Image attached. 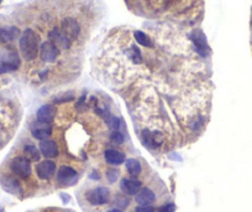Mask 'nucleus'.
Listing matches in <instances>:
<instances>
[{
  "mask_svg": "<svg viewBox=\"0 0 252 212\" xmlns=\"http://www.w3.org/2000/svg\"><path fill=\"white\" fill-rule=\"evenodd\" d=\"M134 39V36H132ZM110 42L98 71L125 101L140 138L150 150L184 144L203 132L209 118L213 85L196 46L157 52L130 39Z\"/></svg>",
  "mask_w": 252,
  "mask_h": 212,
  "instance_id": "f257e3e1",
  "label": "nucleus"
},
{
  "mask_svg": "<svg viewBox=\"0 0 252 212\" xmlns=\"http://www.w3.org/2000/svg\"><path fill=\"white\" fill-rule=\"evenodd\" d=\"M19 47L24 60L31 62L35 61L39 56L40 51V37L32 29H26L19 40Z\"/></svg>",
  "mask_w": 252,
  "mask_h": 212,
  "instance_id": "f03ea898",
  "label": "nucleus"
},
{
  "mask_svg": "<svg viewBox=\"0 0 252 212\" xmlns=\"http://www.w3.org/2000/svg\"><path fill=\"white\" fill-rule=\"evenodd\" d=\"M62 31L67 35L68 39L76 44L82 36V25L75 16H66L61 23Z\"/></svg>",
  "mask_w": 252,
  "mask_h": 212,
  "instance_id": "7ed1b4c3",
  "label": "nucleus"
},
{
  "mask_svg": "<svg viewBox=\"0 0 252 212\" xmlns=\"http://www.w3.org/2000/svg\"><path fill=\"white\" fill-rule=\"evenodd\" d=\"M61 51L58 50V47L56 45H53L50 41H45L40 45V51H39V57L44 63L47 65H54L61 57Z\"/></svg>",
  "mask_w": 252,
  "mask_h": 212,
  "instance_id": "20e7f679",
  "label": "nucleus"
},
{
  "mask_svg": "<svg viewBox=\"0 0 252 212\" xmlns=\"http://www.w3.org/2000/svg\"><path fill=\"white\" fill-rule=\"evenodd\" d=\"M85 200L94 206L105 205L110 201V190L104 186L90 189L85 192Z\"/></svg>",
  "mask_w": 252,
  "mask_h": 212,
  "instance_id": "39448f33",
  "label": "nucleus"
},
{
  "mask_svg": "<svg viewBox=\"0 0 252 212\" xmlns=\"http://www.w3.org/2000/svg\"><path fill=\"white\" fill-rule=\"evenodd\" d=\"M10 170L20 179H28L31 175V161L25 156H16L10 161Z\"/></svg>",
  "mask_w": 252,
  "mask_h": 212,
  "instance_id": "423d86ee",
  "label": "nucleus"
},
{
  "mask_svg": "<svg viewBox=\"0 0 252 212\" xmlns=\"http://www.w3.org/2000/svg\"><path fill=\"white\" fill-rule=\"evenodd\" d=\"M78 181V173L70 165H62L57 171V182L65 186L75 185Z\"/></svg>",
  "mask_w": 252,
  "mask_h": 212,
  "instance_id": "0eeeda50",
  "label": "nucleus"
},
{
  "mask_svg": "<svg viewBox=\"0 0 252 212\" xmlns=\"http://www.w3.org/2000/svg\"><path fill=\"white\" fill-rule=\"evenodd\" d=\"M53 128H52V123H44V122H36L31 125V135L37 140H45L50 139L51 135L53 134Z\"/></svg>",
  "mask_w": 252,
  "mask_h": 212,
  "instance_id": "6e6552de",
  "label": "nucleus"
},
{
  "mask_svg": "<svg viewBox=\"0 0 252 212\" xmlns=\"http://www.w3.org/2000/svg\"><path fill=\"white\" fill-rule=\"evenodd\" d=\"M57 170V165L54 161L52 160H44L40 161L39 164L35 168V171H36V175L40 180L47 181L54 175Z\"/></svg>",
  "mask_w": 252,
  "mask_h": 212,
  "instance_id": "1a4fd4ad",
  "label": "nucleus"
},
{
  "mask_svg": "<svg viewBox=\"0 0 252 212\" xmlns=\"http://www.w3.org/2000/svg\"><path fill=\"white\" fill-rule=\"evenodd\" d=\"M57 117V107L53 104H44L36 112V121L44 123H53Z\"/></svg>",
  "mask_w": 252,
  "mask_h": 212,
  "instance_id": "9d476101",
  "label": "nucleus"
},
{
  "mask_svg": "<svg viewBox=\"0 0 252 212\" xmlns=\"http://www.w3.org/2000/svg\"><path fill=\"white\" fill-rule=\"evenodd\" d=\"M120 189L121 191L125 192L126 195L130 196H136L139 194L140 190L142 189V182L137 180L136 178H130V179H123L120 182Z\"/></svg>",
  "mask_w": 252,
  "mask_h": 212,
  "instance_id": "9b49d317",
  "label": "nucleus"
},
{
  "mask_svg": "<svg viewBox=\"0 0 252 212\" xmlns=\"http://www.w3.org/2000/svg\"><path fill=\"white\" fill-rule=\"evenodd\" d=\"M40 151H41L42 155L49 159L57 158L59 154L58 145H57L56 140L53 139L41 140V143H40Z\"/></svg>",
  "mask_w": 252,
  "mask_h": 212,
  "instance_id": "f8f14e48",
  "label": "nucleus"
},
{
  "mask_svg": "<svg viewBox=\"0 0 252 212\" xmlns=\"http://www.w3.org/2000/svg\"><path fill=\"white\" fill-rule=\"evenodd\" d=\"M137 205L140 206H146V205H152L156 201V194L152 191L149 187H144L139 191V194L136 195V199H135Z\"/></svg>",
  "mask_w": 252,
  "mask_h": 212,
  "instance_id": "ddd939ff",
  "label": "nucleus"
},
{
  "mask_svg": "<svg viewBox=\"0 0 252 212\" xmlns=\"http://www.w3.org/2000/svg\"><path fill=\"white\" fill-rule=\"evenodd\" d=\"M104 159L110 165H121L125 161V154L120 150L106 149L104 151Z\"/></svg>",
  "mask_w": 252,
  "mask_h": 212,
  "instance_id": "4468645a",
  "label": "nucleus"
},
{
  "mask_svg": "<svg viewBox=\"0 0 252 212\" xmlns=\"http://www.w3.org/2000/svg\"><path fill=\"white\" fill-rule=\"evenodd\" d=\"M126 170H127V174H129L131 178H137V176L141 174L142 171V166H141V163H140L137 159H127L126 160Z\"/></svg>",
  "mask_w": 252,
  "mask_h": 212,
  "instance_id": "2eb2a0df",
  "label": "nucleus"
},
{
  "mask_svg": "<svg viewBox=\"0 0 252 212\" xmlns=\"http://www.w3.org/2000/svg\"><path fill=\"white\" fill-rule=\"evenodd\" d=\"M24 153H25L26 158L32 161H40L41 159V154L34 144H26L24 147Z\"/></svg>",
  "mask_w": 252,
  "mask_h": 212,
  "instance_id": "dca6fc26",
  "label": "nucleus"
},
{
  "mask_svg": "<svg viewBox=\"0 0 252 212\" xmlns=\"http://www.w3.org/2000/svg\"><path fill=\"white\" fill-rule=\"evenodd\" d=\"M110 142L114 143V144H123L124 143V135L120 130H113L110 134Z\"/></svg>",
  "mask_w": 252,
  "mask_h": 212,
  "instance_id": "f3484780",
  "label": "nucleus"
},
{
  "mask_svg": "<svg viewBox=\"0 0 252 212\" xmlns=\"http://www.w3.org/2000/svg\"><path fill=\"white\" fill-rule=\"evenodd\" d=\"M118 175L119 173L116 170H114V169H110V170L106 171V179L109 180V182H114L118 179Z\"/></svg>",
  "mask_w": 252,
  "mask_h": 212,
  "instance_id": "a211bd4d",
  "label": "nucleus"
},
{
  "mask_svg": "<svg viewBox=\"0 0 252 212\" xmlns=\"http://www.w3.org/2000/svg\"><path fill=\"white\" fill-rule=\"evenodd\" d=\"M135 212H156V210L151 205H146V206H140L139 205L136 210H135Z\"/></svg>",
  "mask_w": 252,
  "mask_h": 212,
  "instance_id": "6ab92c4d",
  "label": "nucleus"
},
{
  "mask_svg": "<svg viewBox=\"0 0 252 212\" xmlns=\"http://www.w3.org/2000/svg\"><path fill=\"white\" fill-rule=\"evenodd\" d=\"M176 210V206L173 204H167L161 206L160 209L157 210V212H173Z\"/></svg>",
  "mask_w": 252,
  "mask_h": 212,
  "instance_id": "aec40b11",
  "label": "nucleus"
},
{
  "mask_svg": "<svg viewBox=\"0 0 252 212\" xmlns=\"http://www.w3.org/2000/svg\"><path fill=\"white\" fill-rule=\"evenodd\" d=\"M53 212H72V211H65V210H54Z\"/></svg>",
  "mask_w": 252,
  "mask_h": 212,
  "instance_id": "412c9836",
  "label": "nucleus"
},
{
  "mask_svg": "<svg viewBox=\"0 0 252 212\" xmlns=\"http://www.w3.org/2000/svg\"><path fill=\"white\" fill-rule=\"evenodd\" d=\"M108 212H121V211L118 209H113V210H110V211H108Z\"/></svg>",
  "mask_w": 252,
  "mask_h": 212,
  "instance_id": "4be33fe9",
  "label": "nucleus"
},
{
  "mask_svg": "<svg viewBox=\"0 0 252 212\" xmlns=\"http://www.w3.org/2000/svg\"><path fill=\"white\" fill-rule=\"evenodd\" d=\"M251 46H252V19H251Z\"/></svg>",
  "mask_w": 252,
  "mask_h": 212,
  "instance_id": "5701e85b",
  "label": "nucleus"
},
{
  "mask_svg": "<svg viewBox=\"0 0 252 212\" xmlns=\"http://www.w3.org/2000/svg\"><path fill=\"white\" fill-rule=\"evenodd\" d=\"M126 1H135V0H126Z\"/></svg>",
  "mask_w": 252,
  "mask_h": 212,
  "instance_id": "b1692460",
  "label": "nucleus"
},
{
  "mask_svg": "<svg viewBox=\"0 0 252 212\" xmlns=\"http://www.w3.org/2000/svg\"><path fill=\"white\" fill-rule=\"evenodd\" d=\"M0 3H1V0H0Z\"/></svg>",
  "mask_w": 252,
  "mask_h": 212,
  "instance_id": "393cba45",
  "label": "nucleus"
}]
</instances>
